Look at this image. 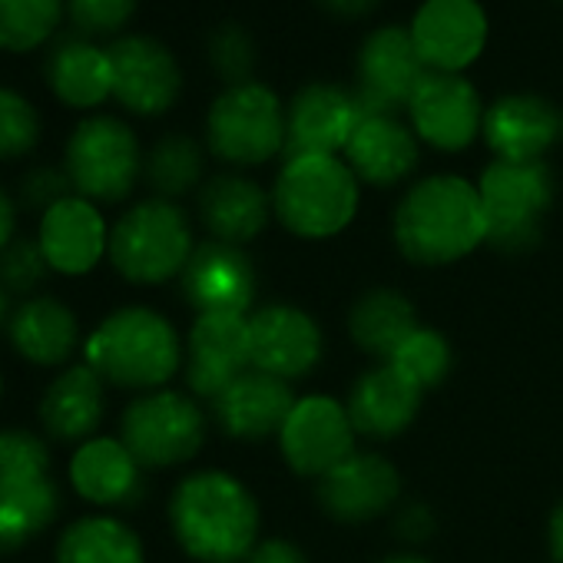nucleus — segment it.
Segmentation results:
<instances>
[{
  "label": "nucleus",
  "instance_id": "nucleus-32",
  "mask_svg": "<svg viewBox=\"0 0 563 563\" xmlns=\"http://www.w3.org/2000/svg\"><path fill=\"white\" fill-rule=\"evenodd\" d=\"M140 537L117 517H80L57 543V563H143Z\"/></svg>",
  "mask_w": 563,
  "mask_h": 563
},
{
  "label": "nucleus",
  "instance_id": "nucleus-16",
  "mask_svg": "<svg viewBox=\"0 0 563 563\" xmlns=\"http://www.w3.org/2000/svg\"><path fill=\"white\" fill-rule=\"evenodd\" d=\"M408 31L428 70L461 74L487 44V14L481 0H424Z\"/></svg>",
  "mask_w": 563,
  "mask_h": 563
},
{
  "label": "nucleus",
  "instance_id": "nucleus-39",
  "mask_svg": "<svg viewBox=\"0 0 563 563\" xmlns=\"http://www.w3.org/2000/svg\"><path fill=\"white\" fill-rule=\"evenodd\" d=\"M136 11V0H67L70 24L84 37L117 34L130 24Z\"/></svg>",
  "mask_w": 563,
  "mask_h": 563
},
{
  "label": "nucleus",
  "instance_id": "nucleus-6",
  "mask_svg": "<svg viewBox=\"0 0 563 563\" xmlns=\"http://www.w3.org/2000/svg\"><path fill=\"white\" fill-rule=\"evenodd\" d=\"M192 249L189 219L169 199H146L133 206L110 229V258L117 272L140 286L183 275Z\"/></svg>",
  "mask_w": 563,
  "mask_h": 563
},
{
  "label": "nucleus",
  "instance_id": "nucleus-40",
  "mask_svg": "<svg viewBox=\"0 0 563 563\" xmlns=\"http://www.w3.org/2000/svg\"><path fill=\"white\" fill-rule=\"evenodd\" d=\"M74 183L67 176V169H57V166H37L24 176L21 183V199L27 209H37V212H47L54 209L57 202H64L70 196Z\"/></svg>",
  "mask_w": 563,
  "mask_h": 563
},
{
  "label": "nucleus",
  "instance_id": "nucleus-10",
  "mask_svg": "<svg viewBox=\"0 0 563 563\" xmlns=\"http://www.w3.org/2000/svg\"><path fill=\"white\" fill-rule=\"evenodd\" d=\"M206 438V418L196 401L179 391H153L136 398L123 415V444L140 467H173L189 461Z\"/></svg>",
  "mask_w": 563,
  "mask_h": 563
},
{
  "label": "nucleus",
  "instance_id": "nucleus-26",
  "mask_svg": "<svg viewBox=\"0 0 563 563\" xmlns=\"http://www.w3.org/2000/svg\"><path fill=\"white\" fill-rule=\"evenodd\" d=\"M44 77L54 97L74 110H93L113 97L110 54L87 37H60L47 54Z\"/></svg>",
  "mask_w": 563,
  "mask_h": 563
},
{
  "label": "nucleus",
  "instance_id": "nucleus-21",
  "mask_svg": "<svg viewBox=\"0 0 563 563\" xmlns=\"http://www.w3.org/2000/svg\"><path fill=\"white\" fill-rule=\"evenodd\" d=\"M37 242L54 272L87 275L90 268H97L103 252H110V229L90 199L67 196L44 212Z\"/></svg>",
  "mask_w": 563,
  "mask_h": 563
},
{
  "label": "nucleus",
  "instance_id": "nucleus-14",
  "mask_svg": "<svg viewBox=\"0 0 563 563\" xmlns=\"http://www.w3.org/2000/svg\"><path fill=\"white\" fill-rule=\"evenodd\" d=\"M415 133L444 153H457L477 140L484 130V103L474 84L461 74L428 70L421 87L408 103Z\"/></svg>",
  "mask_w": 563,
  "mask_h": 563
},
{
  "label": "nucleus",
  "instance_id": "nucleus-43",
  "mask_svg": "<svg viewBox=\"0 0 563 563\" xmlns=\"http://www.w3.org/2000/svg\"><path fill=\"white\" fill-rule=\"evenodd\" d=\"M14 229H18V206L8 196V189H0V252L14 242Z\"/></svg>",
  "mask_w": 563,
  "mask_h": 563
},
{
  "label": "nucleus",
  "instance_id": "nucleus-41",
  "mask_svg": "<svg viewBox=\"0 0 563 563\" xmlns=\"http://www.w3.org/2000/svg\"><path fill=\"white\" fill-rule=\"evenodd\" d=\"M249 563H309V560L289 540H265L249 553Z\"/></svg>",
  "mask_w": 563,
  "mask_h": 563
},
{
  "label": "nucleus",
  "instance_id": "nucleus-35",
  "mask_svg": "<svg viewBox=\"0 0 563 563\" xmlns=\"http://www.w3.org/2000/svg\"><path fill=\"white\" fill-rule=\"evenodd\" d=\"M385 365L398 368L408 382H415L424 391L441 385L444 375L451 372V345L444 342V335L431 329H418Z\"/></svg>",
  "mask_w": 563,
  "mask_h": 563
},
{
  "label": "nucleus",
  "instance_id": "nucleus-44",
  "mask_svg": "<svg viewBox=\"0 0 563 563\" xmlns=\"http://www.w3.org/2000/svg\"><path fill=\"white\" fill-rule=\"evenodd\" d=\"M550 550H553V556L563 563V504L553 510V517H550Z\"/></svg>",
  "mask_w": 563,
  "mask_h": 563
},
{
  "label": "nucleus",
  "instance_id": "nucleus-46",
  "mask_svg": "<svg viewBox=\"0 0 563 563\" xmlns=\"http://www.w3.org/2000/svg\"><path fill=\"white\" fill-rule=\"evenodd\" d=\"M8 322V292H4V286H0V325Z\"/></svg>",
  "mask_w": 563,
  "mask_h": 563
},
{
  "label": "nucleus",
  "instance_id": "nucleus-5",
  "mask_svg": "<svg viewBox=\"0 0 563 563\" xmlns=\"http://www.w3.org/2000/svg\"><path fill=\"white\" fill-rule=\"evenodd\" d=\"M60 510L51 451L34 431H0V553L27 547Z\"/></svg>",
  "mask_w": 563,
  "mask_h": 563
},
{
  "label": "nucleus",
  "instance_id": "nucleus-28",
  "mask_svg": "<svg viewBox=\"0 0 563 563\" xmlns=\"http://www.w3.org/2000/svg\"><path fill=\"white\" fill-rule=\"evenodd\" d=\"M70 481L90 504H133L140 497V461L123 438H90L70 461Z\"/></svg>",
  "mask_w": 563,
  "mask_h": 563
},
{
  "label": "nucleus",
  "instance_id": "nucleus-4",
  "mask_svg": "<svg viewBox=\"0 0 563 563\" xmlns=\"http://www.w3.org/2000/svg\"><path fill=\"white\" fill-rule=\"evenodd\" d=\"M272 209L302 239L339 235L358 212V176L339 156H296L282 166Z\"/></svg>",
  "mask_w": 563,
  "mask_h": 563
},
{
  "label": "nucleus",
  "instance_id": "nucleus-33",
  "mask_svg": "<svg viewBox=\"0 0 563 563\" xmlns=\"http://www.w3.org/2000/svg\"><path fill=\"white\" fill-rule=\"evenodd\" d=\"M67 0H0V51L31 54L57 34Z\"/></svg>",
  "mask_w": 563,
  "mask_h": 563
},
{
  "label": "nucleus",
  "instance_id": "nucleus-20",
  "mask_svg": "<svg viewBox=\"0 0 563 563\" xmlns=\"http://www.w3.org/2000/svg\"><path fill=\"white\" fill-rule=\"evenodd\" d=\"M484 140L507 163H540L563 136V113L537 93H510L487 107Z\"/></svg>",
  "mask_w": 563,
  "mask_h": 563
},
{
  "label": "nucleus",
  "instance_id": "nucleus-45",
  "mask_svg": "<svg viewBox=\"0 0 563 563\" xmlns=\"http://www.w3.org/2000/svg\"><path fill=\"white\" fill-rule=\"evenodd\" d=\"M385 563H431L424 556H415V553H401V556H388Z\"/></svg>",
  "mask_w": 563,
  "mask_h": 563
},
{
  "label": "nucleus",
  "instance_id": "nucleus-7",
  "mask_svg": "<svg viewBox=\"0 0 563 563\" xmlns=\"http://www.w3.org/2000/svg\"><path fill=\"white\" fill-rule=\"evenodd\" d=\"M209 150L235 166H258L275 153H286V110L275 90L245 80L225 87L209 107Z\"/></svg>",
  "mask_w": 563,
  "mask_h": 563
},
{
  "label": "nucleus",
  "instance_id": "nucleus-22",
  "mask_svg": "<svg viewBox=\"0 0 563 563\" xmlns=\"http://www.w3.org/2000/svg\"><path fill=\"white\" fill-rule=\"evenodd\" d=\"M401 494V477L382 454H352L322 477L319 497L339 520H372Z\"/></svg>",
  "mask_w": 563,
  "mask_h": 563
},
{
  "label": "nucleus",
  "instance_id": "nucleus-24",
  "mask_svg": "<svg viewBox=\"0 0 563 563\" xmlns=\"http://www.w3.org/2000/svg\"><path fill=\"white\" fill-rule=\"evenodd\" d=\"M345 163L372 186H395L418 166V136L395 113H365L355 126Z\"/></svg>",
  "mask_w": 563,
  "mask_h": 563
},
{
  "label": "nucleus",
  "instance_id": "nucleus-1",
  "mask_svg": "<svg viewBox=\"0 0 563 563\" xmlns=\"http://www.w3.org/2000/svg\"><path fill=\"white\" fill-rule=\"evenodd\" d=\"M395 239L411 262L448 265L487 242L484 202L474 183L461 176H428L415 183L398 212Z\"/></svg>",
  "mask_w": 563,
  "mask_h": 563
},
{
  "label": "nucleus",
  "instance_id": "nucleus-25",
  "mask_svg": "<svg viewBox=\"0 0 563 563\" xmlns=\"http://www.w3.org/2000/svg\"><path fill=\"white\" fill-rule=\"evenodd\" d=\"M421 388L408 382L398 368L382 365L368 375L358 378L349 398V418L358 434L368 438H395L401 434L418 408H421Z\"/></svg>",
  "mask_w": 563,
  "mask_h": 563
},
{
  "label": "nucleus",
  "instance_id": "nucleus-3",
  "mask_svg": "<svg viewBox=\"0 0 563 563\" xmlns=\"http://www.w3.org/2000/svg\"><path fill=\"white\" fill-rule=\"evenodd\" d=\"M179 362V335L153 309H120L87 339V365L117 388H159Z\"/></svg>",
  "mask_w": 563,
  "mask_h": 563
},
{
  "label": "nucleus",
  "instance_id": "nucleus-18",
  "mask_svg": "<svg viewBox=\"0 0 563 563\" xmlns=\"http://www.w3.org/2000/svg\"><path fill=\"white\" fill-rule=\"evenodd\" d=\"M252 368L282 382L306 378L322 358L319 325L292 306H268L249 319Z\"/></svg>",
  "mask_w": 563,
  "mask_h": 563
},
{
  "label": "nucleus",
  "instance_id": "nucleus-11",
  "mask_svg": "<svg viewBox=\"0 0 563 563\" xmlns=\"http://www.w3.org/2000/svg\"><path fill=\"white\" fill-rule=\"evenodd\" d=\"M278 441L292 471L306 477H325L355 454V424L342 401L329 395H309L296 401L289 421L278 431Z\"/></svg>",
  "mask_w": 563,
  "mask_h": 563
},
{
  "label": "nucleus",
  "instance_id": "nucleus-37",
  "mask_svg": "<svg viewBox=\"0 0 563 563\" xmlns=\"http://www.w3.org/2000/svg\"><path fill=\"white\" fill-rule=\"evenodd\" d=\"M51 262L37 239H14L0 252V286L8 296H31L44 286Z\"/></svg>",
  "mask_w": 563,
  "mask_h": 563
},
{
  "label": "nucleus",
  "instance_id": "nucleus-23",
  "mask_svg": "<svg viewBox=\"0 0 563 563\" xmlns=\"http://www.w3.org/2000/svg\"><path fill=\"white\" fill-rule=\"evenodd\" d=\"M212 408H216L219 424L232 438L258 441V438L282 431V424L289 421V415L296 408V398L282 378L249 368L239 382H232L212 401Z\"/></svg>",
  "mask_w": 563,
  "mask_h": 563
},
{
  "label": "nucleus",
  "instance_id": "nucleus-8",
  "mask_svg": "<svg viewBox=\"0 0 563 563\" xmlns=\"http://www.w3.org/2000/svg\"><path fill=\"white\" fill-rule=\"evenodd\" d=\"M487 242L504 252L537 245L543 216L553 202V176L547 163H507L494 159L477 183Z\"/></svg>",
  "mask_w": 563,
  "mask_h": 563
},
{
  "label": "nucleus",
  "instance_id": "nucleus-42",
  "mask_svg": "<svg viewBox=\"0 0 563 563\" xmlns=\"http://www.w3.org/2000/svg\"><path fill=\"white\" fill-rule=\"evenodd\" d=\"M319 4L329 11V14H335V18H365V14H372L382 0H319Z\"/></svg>",
  "mask_w": 563,
  "mask_h": 563
},
{
  "label": "nucleus",
  "instance_id": "nucleus-27",
  "mask_svg": "<svg viewBox=\"0 0 563 563\" xmlns=\"http://www.w3.org/2000/svg\"><path fill=\"white\" fill-rule=\"evenodd\" d=\"M268 212H272V199L258 183L245 176L222 173L209 179L199 192V216L216 242L242 245L255 239L265 229Z\"/></svg>",
  "mask_w": 563,
  "mask_h": 563
},
{
  "label": "nucleus",
  "instance_id": "nucleus-29",
  "mask_svg": "<svg viewBox=\"0 0 563 563\" xmlns=\"http://www.w3.org/2000/svg\"><path fill=\"white\" fill-rule=\"evenodd\" d=\"M8 332L14 349L34 365H64L80 339L77 316L51 296L24 299L8 319Z\"/></svg>",
  "mask_w": 563,
  "mask_h": 563
},
{
  "label": "nucleus",
  "instance_id": "nucleus-9",
  "mask_svg": "<svg viewBox=\"0 0 563 563\" xmlns=\"http://www.w3.org/2000/svg\"><path fill=\"white\" fill-rule=\"evenodd\" d=\"M64 169L77 196L90 202H120L143 173L140 140L117 117H87L67 140Z\"/></svg>",
  "mask_w": 563,
  "mask_h": 563
},
{
  "label": "nucleus",
  "instance_id": "nucleus-38",
  "mask_svg": "<svg viewBox=\"0 0 563 563\" xmlns=\"http://www.w3.org/2000/svg\"><path fill=\"white\" fill-rule=\"evenodd\" d=\"M209 60H212L216 74L222 80H229V87L245 84L255 67V44H252L249 31H242L239 24H222L219 31H212Z\"/></svg>",
  "mask_w": 563,
  "mask_h": 563
},
{
  "label": "nucleus",
  "instance_id": "nucleus-15",
  "mask_svg": "<svg viewBox=\"0 0 563 563\" xmlns=\"http://www.w3.org/2000/svg\"><path fill=\"white\" fill-rule=\"evenodd\" d=\"M365 110L355 93L335 84L302 87L286 110V159L345 153Z\"/></svg>",
  "mask_w": 563,
  "mask_h": 563
},
{
  "label": "nucleus",
  "instance_id": "nucleus-2",
  "mask_svg": "<svg viewBox=\"0 0 563 563\" xmlns=\"http://www.w3.org/2000/svg\"><path fill=\"white\" fill-rule=\"evenodd\" d=\"M169 520L183 550L202 563H239L255 550L258 507L232 474L202 471L186 477L173 494Z\"/></svg>",
  "mask_w": 563,
  "mask_h": 563
},
{
  "label": "nucleus",
  "instance_id": "nucleus-17",
  "mask_svg": "<svg viewBox=\"0 0 563 563\" xmlns=\"http://www.w3.org/2000/svg\"><path fill=\"white\" fill-rule=\"evenodd\" d=\"M183 292L199 316H245L255 299V268L239 245L212 239L192 249Z\"/></svg>",
  "mask_w": 563,
  "mask_h": 563
},
{
  "label": "nucleus",
  "instance_id": "nucleus-13",
  "mask_svg": "<svg viewBox=\"0 0 563 563\" xmlns=\"http://www.w3.org/2000/svg\"><path fill=\"white\" fill-rule=\"evenodd\" d=\"M113 67V100H120L136 117H159L166 113L183 87L179 64L173 51L146 34L117 37L110 47Z\"/></svg>",
  "mask_w": 563,
  "mask_h": 563
},
{
  "label": "nucleus",
  "instance_id": "nucleus-31",
  "mask_svg": "<svg viewBox=\"0 0 563 563\" xmlns=\"http://www.w3.org/2000/svg\"><path fill=\"white\" fill-rule=\"evenodd\" d=\"M418 316L415 306L391 289H375L358 306L352 309V339L358 349L378 358H391L415 332H418Z\"/></svg>",
  "mask_w": 563,
  "mask_h": 563
},
{
  "label": "nucleus",
  "instance_id": "nucleus-34",
  "mask_svg": "<svg viewBox=\"0 0 563 563\" xmlns=\"http://www.w3.org/2000/svg\"><path fill=\"white\" fill-rule=\"evenodd\" d=\"M143 169H146L150 186L159 192V199H173V196L189 192L199 183V176H202V150L189 136H163L150 150Z\"/></svg>",
  "mask_w": 563,
  "mask_h": 563
},
{
  "label": "nucleus",
  "instance_id": "nucleus-30",
  "mask_svg": "<svg viewBox=\"0 0 563 563\" xmlns=\"http://www.w3.org/2000/svg\"><path fill=\"white\" fill-rule=\"evenodd\" d=\"M41 421L57 441H84L103 421V378L90 365H74L51 382Z\"/></svg>",
  "mask_w": 563,
  "mask_h": 563
},
{
  "label": "nucleus",
  "instance_id": "nucleus-12",
  "mask_svg": "<svg viewBox=\"0 0 563 563\" xmlns=\"http://www.w3.org/2000/svg\"><path fill=\"white\" fill-rule=\"evenodd\" d=\"M428 64L421 60L408 27H378L358 51V103L365 113H398L421 87Z\"/></svg>",
  "mask_w": 563,
  "mask_h": 563
},
{
  "label": "nucleus",
  "instance_id": "nucleus-36",
  "mask_svg": "<svg viewBox=\"0 0 563 563\" xmlns=\"http://www.w3.org/2000/svg\"><path fill=\"white\" fill-rule=\"evenodd\" d=\"M41 140V113L37 107L11 90L0 87V159H18L27 156Z\"/></svg>",
  "mask_w": 563,
  "mask_h": 563
},
{
  "label": "nucleus",
  "instance_id": "nucleus-19",
  "mask_svg": "<svg viewBox=\"0 0 563 563\" xmlns=\"http://www.w3.org/2000/svg\"><path fill=\"white\" fill-rule=\"evenodd\" d=\"M252 368L245 316H199L189 332L186 382L199 398L216 401Z\"/></svg>",
  "mask_w": 563,
  "mask_h": 563
}]
</instances>
